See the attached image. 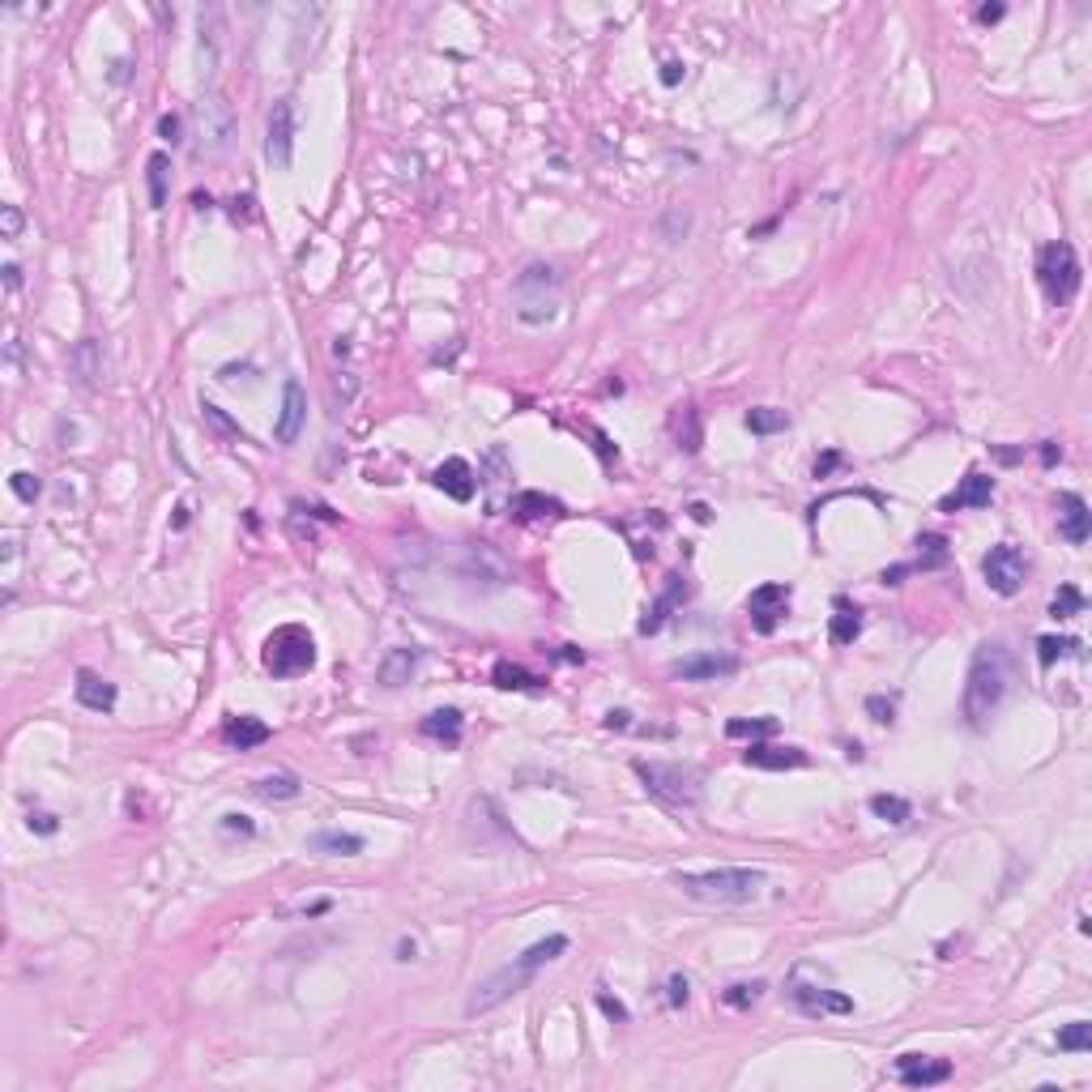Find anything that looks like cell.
<instances>
[{
  "mask_svg": "<svg viewBox=\"0 0 1092 1092\" xmlns=\"http://www.w3.org/2000/svg\"><path fill=\"white\" fill-rule=\"evenodd\" d=\"M564 952H567L564 934H546V939H538L534 948H525L521 956H512L503 969H495L491 977H482L479 986L470 990V998H465V1016H486V1012H495L500 1003H508L512 995H521V990L538 977V969L550 965L555 956H564Z\"/></svg>",
  "mask_w": 1092,
  "mask_h": 1092,
  "instance_id": "1",
  "label": "cell"
},
{
  "mask_svg": "<svg viewBox=\"0 0 1092 1092\" xmlns=\"http://www.w3.org/2000/svg\"><path fill=\"white\" fill-rule=\"evenodd\" d=\"M1007 683H1012V653H1007L998 640H986V645L973 649V662H969V678H965V721L973 730H981L990 721V713L1003 704L1007 696Z\"/></svg>",
  "mask_w": 1092,
  "mask_h": 1092,
  "instance_id": "2",
  "label": "cell"
},
{
  "mask_svg": "<svg viewBox=\"0 0 1092 1092\" xmlns=\"http://www.w3.org/2000/svg\"><path fill=\"white\" fill-rule=\"evenodd\" d=\"M674 888L687 901L700 905H751L764 888V870L756 867H721V870H678Z\"/></svg>",
  "mask_w": 1092,
  "mask_h": 1092,
  "instance_id": "3",
  "label": "cell"
},
{
  "mask_svg": "<svg viewBox=\"0 0 1092 1092\" xmlns=\"http://www.w3.org/2000/svg\"><path fill=\"white\" fill-rule=\"evenodd\" d=\"M632 773L645 782V789L670 811H692L700 803V768L692 764H666V760H636Z\"/></svg>",
  "mask_w": 1092,
  "mask_h": 1092,
  "instance_id": "4",
  "label": "cell"
},
{
  "mask_svg": "<svg viewBox=\"0 0 1092 1092\" xmlns=\"http://www.w3.org/2000/svg\"><path fill=\"white\" fill-rule=\"evenodd\" d=\"M261 662L273 678H299L316 666V640H311L308 628L299 623H282L265 636V649H261Z\"/></svg>",
  "mask_w": 1092,
  "mask_h": 1092,
  "instance_id": "5",
  "label": "cell"
},
{
  "mask_svg": "<svg viewBox=\"0 0 1092 1092\" xmlns=\"http://www.w3.org/2000/svg\"><path fill=\"white\" fill-rule=\"evenodd\" d=\"M1037 287H1041L1045 304L1067 308L1080 290V256L1067 240H1054L1037 252Z\"/></svg>",
  "mask_w": 1092,
  "mask_h": 1092,
  "instance_id": "6",
  "label": "cell"
},
{
  "mask_svg": "<svg viewBox=\"0 0 1092 1092\" xmlns=\"http://www.w3.org/2000/svg\"><path fill=\"white\" fill-rule=\"evenodd\" d=\"M512 299H517L521 325H546L559 311V273L550 265H529L512 287Z\"/></svg>",
  "mask_w": 1092,
  "mask_h": 1092,
  "instance_id": "7",
  "label": "cell"
},
{
  "mask_svg": "<svg viewBox=\"0 0 1092 1092\" xmlns=\"http://www.w3.org/2000/svg\"><path fill=\"white\" fill-rule=\"evenodd\" d=\"M197 133L205 154H226L235 141V107L226 103L223 90H209L197 103Z\"/></svg>",
  "mask_w": 1092,
  "mask_h": 1092,
  "instance_id": "8",
  "label": "cell"
},
{
  "mask_svg": "<svg viewBox=\"0 0 1092 1092\" xmlns=\"http://www.w3.org/2000/svg\"><path fill=\"white\" fill-rule=\"evenodd\" d=\"M1024 572H1029V564H1024L1020 546H1012V543L990 546V550H986V559H981V576H986V585H990L995 593H1003V598L1020 593Z\"/></svg>",
  "mask_w": 1092,
  "mask_h": 1092,
  "instance_id": "9",
  "label": "cell"
},
{
  "mask_svg": "<svg viewBox=\"0 0 1092 1092\" xmlns=\"http://www.w3.org/2000/svg\"><path fill=\"white\" fill-rule=\"evenodd\" d=\"M265 159L273 162L278 171L290 167L295 159V107L287 98H278L269 112V128H265Z\"/></svg>",
  "mask_w": 1092,
  "mask_h": 1092,
  "instance_id": "10",
  "label": "cell"
},
{
  "mask_svg": "<svg viewBox=\"0 0 1092 1092\" xmlns=\"http://www.w3.org/2000/svg\"><path fill=\"white\" fill-rule=\"evenodd\" d=\"M461 576L465 581H474L479 589H503V585L512 581L508 564H503L500 555H495L491 546H465V559H461Z\"/></svg>",
  "mask_w": 1092,
  "mask_h": 1092,
  "instance_id": "11",
  "label": "cell"
},
{
  "mask_svg": "<svg viewBox=\"0 0 1092 1092\" xmlns=\"http://www.w3.org/2000/svg\"><path fill=\"white\" fill-rule=\"evenodd\" d=\"M304 423H308V393L299 380H287V389H282V410H278V418H273V439H278V444H295V439L304 436Z\"/></svg>",
  "mask_w": 1092,
  "mask_h": 1092,
  "instance_id": "12",
  "label": "cell"
},
{
  "mask_svg": "<svg viewBox=\"0 0 1092 1092\" xmlns=\"http://www.w3.org/2000/svg\"><path fill=\"white\" fill-rule=\"evenodd\" d=\"M789 585H760V589H751V598H747V614H751V623H756V632H773L777 623H782V614L789 610Z\"/></svg>",
  "mask_w": 1092,
  "mask_h": 1092,
  "instance_id": "13",
  "label": "cell"
},
{
  "mask_svg": "<svg viewBox=\"0 0 1092 1092\" xmlns=\"http://www.w3.org/2000/svg\"><path fill=\"white\" fill-rule=\"evenodd\" d=\"M734 670H739V657L734 653H696L670 666V674L683 678V683H717V678H730Z\"/></svg>",
  "mask_w": 1092,
  "mask_h": 1092,
  "instance_id": "14",
  "label": "cell"
},
{
  "mask_svg": "<svg viewBox=\"0 0 1092 1092\" xmlns=\"http://www.w3.org/2000/svg\"><path fill=\"white\" fill-rule=\"evenodd\" d=\"M896 1080L905 1088H934L943 1080H952V1062L948 1059H926V1054H901L896 1059Z\"/></svg>",
  "mask_w": 1092,
  "mask_h": 1092,
  "instance_id": "15",
  "label": "cell"
},
{
  "mask_svg": "<svg viewBox=\"0 0 1092 1092\" xmlns=\"http://www.w3.org/2000/svg\"><path fill=\"white\" fill-rule=\"evenodd\" d=\"M789 998H794V1007L803 1016H849L853 1012V998L828 986H794Z\"/></svg>",
  "mask_w": 1092,
  "mask_h": 1092,
  "instance_id": "16",
  "label": "cell"
},
{
  "mask_svg": "<svg viewBox=\"0 0 1092 1092\" xmlns=\"http://www.w3.org/2000/svg\"><path fill=\"white\" fill-rule=\"evenodd\" d=\"M431 482H436L439 491H444L448 500H457V503H470V500H474V491H479V479H474V465L465 461V457H448L444 465H436Z\"/></svg>",
  "mask_w": 1092,
  "mask_h": 1092,
  "instance_id": "17",
  "label": "cell"
},
{
  "mask_svg": "<svg viewBox=\"0 0 1092 1092\" xmlns=\"http://www.w3.org/2000/svg\"><path fill=\"white\" fill-rule=\"evenodd\" d=\"M1059 534L1067 538L1071 546H1084L1088 534H1092V512L1084 503V495L1076 491H1062L1059 495Z\"/></svg>",
  "mask_w": 1092,
  "mask_h": 1092,
  "instance_id": "18",
  "label": "cell"
},
{
  "mask_svg": "<svg viewBox=\"0 0 1092 1092\" xmlns=\"http://www.w3.org/2000/svg\"><path fill=\"white\" fill-rule=\"evenodd\" d=\"M197 26H201V39H197V60H201V73H218V60H223V9H201L197 13Z\"/></svg>",
  "mask_w": 1092,
  "mask_h": 1092,
  "instance_id": "19",
  "label": "cell"
},
{
  "mask_svg": "<svg viewBox=\"0 0 1092 1092\" xmlns=\"http://www.w3.org/2000/svg\"><path fill=\"white\" fill-rule=\"evenodd\" d=\"M482 474L486 479H479L482 486H486V508L491 512H503V491H508V479H512V461H508V453H503L500 444H491L486 448V457H482Z\"/></svg>",
  "mask_w": 1092,
  "mask_h": 1092,
  "instance_id": "20",
  "label": "cell"
},
{
  "mask_svg": "<svg viewBox=\"0 0 1092 1092\" xmlns=\"http://www.w3.org/2000/svg\"><path fill=\"white\" fill-rule=\"evenodd\" d=\"M995 500V479L990 474H965V482L956 486L952 495H943V503L939 508L943 512H965V508H986V503Z\"/></svg>",
  "mask_w": 1092,
  "mask_h": 1092,
  "instance_id": "21",
  "label": "cell"
},
{
  "mask_svg": "<svg viewBox=\"0 0 1092 1092\" xmlns=\"http://www.w3.org/2000/svg\"><path fill=\"white\" fill-rule=\"evenodd\" d=\"M73 696H77V704L90 713H112L116 709V683H107V678L95 674V670H77Z\"/></svg>",
  "mask_w": 1092,
  "mask_h": 1092,
  "instance_id": "22",
  "label": "cell"
},
{
  "mask_svg": "<svg viewBox=\"0 0 1092 1092\" xmlns=\"http://www.w3.org/2000/svg\"><path fill=\"white\" fill-rule=\"evenodd\" d=\"M751 768H768V773H785V768H803L806 764V751L803 747H773V742H751L742 751Z\"/></svg>",
  "mask_w": 1092,
  "mask_h": 1092,
  "instance_id": "23",
  "label": "cell"
},
{
  "mask_svg": "<svg viewBox=\"0 0 1092 1092\" xmlns=\"http://www.w3.org/2000/svg\"><path fill=\"white\" fill-rule=\"evenodd\" d=\"M73 372H77V380L86 384V389H103L107 384V354L95 337L77 342V351H73Z\"/></svg>",
  "mask_w": 1092,
  "mask_h": 1092,
  "instance_id": "24",
  "label": "cell"
},
{
  "mask_svg": "<svg viewBox=\"0 0 1092 1092\" xmlns=\"http://www.w3.org/2000/svg\"><path fill=\"white\" fill-rule=\"evenodd\" d=\"M415 670H418V649L397 645V649H389V653L380 657V666H375V678H380L384 687H406L410 678H415Z\"/></svg>",
  "mask_w": 1092,
  "mask_h": 1092,
  "instance_id": "25",
  "label": "cell"
},
{
  "mask_svg": "<svg viewBox=\"0 0 1092 1092\" xmlns=\"http://www.w3.org/2000/svg\"><path fill=\"white\" fill-rule=\"evenodd\" d=\"M683 598H687V581H683V576H670L666 589H662V598H657L653 607L645 610V619H640L636 632H640V636H653V632H662V623L670 619V610H674Z\"/></svg>",
  "mask_w": 1092,
  "mask_h": 1092,
  "instance_id": "26",
  "label": "cell"
},
{
  "mask_svg": "<svg viewBox=\"0 0 1092 1092\" xmlns=\"http://www.w3.org/2000/svg\"><path fill=\"white\" fill-rule=\"evenodd\" d=\"M223 734H226V742H231V747L252 751V747H261V742L269 739V726H265L261 717H247V713H244V717H231V721H226Z\"/></svg>",
  "mask_w": 1092,
  "mask_h": 1092,
  "instance_id": "27",
  "label": "cell"
},
{
  "mask_svg": "<svg viewBox=\"0 0 1092 1092\" xmlns=\"http://www.w3.org/2000/svg\"><path fill=\"white\" fill-rule=\"evenodd\" d=\"M308 849L329 853V858H354V853H363V837H354V832H316L308 841Z\"/></svg>",
  "mask_w": 1092,
  "mask_h": 1092,
  "instance_id": "28",
  "label": "cell"
},
{
  "mask_svg": "<svg viewBox=\"0 0 1092 1092\" xmlns=\"http://www.w3.org/2000/svg\"><path fill=\"white\" fill-rule=\"evenodd\" d=\"M512 508H517V517H525V521H534V517H550V521H559V517L567 512L564 503L555 500V495H543V491H521Z\"/></svg>",
  "mask_w": 1092,
  "mask_h": 1092,
  "instance_id": "29",
  "label": "cell"
},
{
  "mask_svg": "<svg viewBox=\"0 0 1092 1092\" xmlns=\"http://www.w3.org/2000/svg\"><path fill=\"white\" fill-rule=\"evenodd\" d=\"M491 683H495V687H503V692H538V687H543V678L529 674V670H525V666H517V662H495Z\"/></svg>",
  "mask_w": 1092,
  "mask_h": 1092,
  "instance_id": "30",
  "label": "cell"
},
{
  "mask_svg": "<svg viewBox=\"0 0 1092 1092\" xmlns=\"http://www.w3.org/2000/svg\"><path fill=\"white\" fill-rule=\"evenodd\" d=\"M461 730H465V721H461V713H457V709H436V713H427V717H423V734H427V739L461 742Z\"/></svg>",
  "mask_w": 1092,
  "mask_h": 1092,
  "instance_id": "31",
  "label": "cell"
},
{
  "mask_svg": "<svg viewBox=\"0 0 1092 1092\" xmlns=\"http://www.w3.org/2000/svg\"><path fill=\"white\" fill-rule=\"evenodd\" d=\"M167 171H171L167 154H150V162H145V183H150V205L154 209L167 205Z\"/></svg>",
  "mask_w": 1092,
  "mask_h": 1092,
  "instance_id": "32",
  "label": "cell"
},
{
  "mask_svg": "<svg viewBox=\"0 0 1092 1092\" xmlns=\"http://www.w3.org/2000/svg\"><path fill=\"white\" fill-rule=\"evenodd\" d=\"M674 439H678V448L683 453H700V410L696 406H683L678 410V418H674Z\"/></svg>",
  "mask_w": 1092,
  "mask_h": 1092,
  "instance_id": "33",
  "label": "cell"
},
{
  "mask_svg": "<svg viewBox=\"0 0 1092 1092\" xmlns=\"http://www.w3.org/2000/svg\"><path fill=\"white\" fill-rule=\"evenodd\" d=\"M785 427H789L785 410H777V406L747 410V431H751V436H777V431H785Z\"/></svg>",
  "mask_w": 1092,
  "mask_h": 1092,
  "instance_id": "34",
  "label": "cell"
},
{
  "mask_svg": "<svg viewBox=\"0 0 1092 1092\" xmlns=\"http://www.w3.org/2000/svg\"><path fill=\"white\" fill-rule=\"evenodd\" d=\"M1080 657V640L1076 636H1041L1037 640V662H1041L1045 670H1050L1054 662H1062V657Z\"/></svg>",
  "mask_w": 1092,
  "mask_h": 1092,
  "instance_id": "35",
  "label": "cell"
},
{
  "mask_svg": "<svg viewBox=\"0 0 1092 1092\" xmlns=\"http://www.w3.org/2000/svg\"><path fill=\"white\" fill-rule=\"evenodd\" d=\"M256 798H265V803H287V798H299V777L290 773H278V777H265V782H256Z\"/></svg>",
  "mask_w": 1092,
  "mask_h": 1092,
  "instance_id": "36",
  "label": "cell"
},
{
  "mask_svg": "<svg viewBox=\"0 0 1092 1092\" xmlns=\"http://www.w3.org/2000/svg\"><path fill=\"white\" fill-rule=\"evenodd\" d=\"M870 811H875L879 820H888V824H910L913 820L910 798H896V794H875V798H870Z\"/></svg>",
  "mask_w": 1092,
  "mask_h": 1092,
  "instance_id": "37",
  "label": "cell"
},
{
  "mask_svg": "<svg viewBox=\"0 0 1092 1092\" xmlns=\"http://www.w3.org/2000/svg\"><path fill=\"white\" fill-rule=\"evenodd\" d=\"M858 632H862V614H858V610L841 607L837 614H832V628H828L832 645H853V640H858Z\"/></svg>",
  "mask_w": 1092,
  "mask_h": 1092,
  "instance_id": "38",
  "label": "cell"
},
{
  "mask_svg": "<svg viewBox=\"0 0 1092 1092\" xmlns=\"http://www.w3.org/2000/svg\"><path fill=\"white\" fill-rule=\"evenodd\" d=\"M1076 614H1084V593L1076 585H1059L1050 602V619H1076Z\"/></svg>",
  "mask_w": 1092,
  "mask_h": 1092,
  "instance_id": "39",
  "label": "cell"
},
{
  "mask_svg": "<svg viewBox=\"0 0 1092 1092\" xmlns=\"http://www.w3.org/2000/svg\"><path fill=\"white\" fill-rule=\"evenodd\" d=\"M1059 1050H1067V1054L1092 1050V1024H1088V1020H1076V1024H1067V1029H1059Z\"/></svg>",
  "mask_w": 1092,
  "mask_h": 1092,
  "instance_id": "40",
  "label": "cell"
},
{
  "mask_svg": "<svg viewBox=\"0 0 1092 1092\" xmlns=\"http://www.w3.org/2000/svg\"><path fill=\"white\" fill-rule=\"evenodd\" d=\"M760 995H764V981H739V986L721 990V998H726V1007H739V1012H747V1007L760 1003Z\"/></svg>",
  "mask_w": 1092,
  "mask_h": 1092,
  "instance_id": "41",
  "label": "cell"
},
{
  "mask_svg": "<svg viewBox=\"0 0 1092 1092\" xmlns=\"http://www.w3.org/2000/svg\"><path fill=\"white\" fill-rule=\"evenodd\" d=\"M773 730H777V721H773V717H760V721H742V717H734L730 726H726L730 739H768Z\"/></svg>",
  "mask_w": 1092,
  "mask_h": 1092,
  "instance_id": "42",
  "label": "cell"
},
{
  "mask_svg": "<svg viewBox=\"0 0 1092 1092\" xmlns=\"http://www.w3.org/2000/svg\"><path fill=\"white\" fill-rule=\"evenodd\" d=\"M201 418H205L209 427L214 431H223V436H231V439H244V431H240V423H231V418L223 415L218 406H209V401H201Z\"/></svg>",
  "mask_w": 1092,
  "mask_h": 1092,
  "instance_id": "43",
  "label": "cell"
},
{
  "mask_svg": "<svg viewBox=\"0 0 1092 1092\" xmlns=\"http://www.w3.org/2000/svg\"><path fill=\"white\" fill-rule=\"evenodd\" d=\"M9 486H13V495H17L22 503H34V500H39V491H43V482L34 479L31 470H17L13 479H9Z\"/></svg>",
  "mask_w": 1092,
  "mask_h": 1092,
  "instance_id": "44",
  "label": "cell"
},
{
  "mask_svg": "<svg viewBox=\"0 0 1092 1092\" xmlns=\"http://www.w3.org/2000/svg\"><path fill=\"white\" fill-rule=\"evenodd\" d=\"M867 713H870V721H879V726H892L896 700L892 696H867Z\"/></svg>",
  "mask_w": 1092,
  "mask_h": 1092,
  "instance_id": "45",
  "label": "cell"
},
{
  "mask_svg": "<svg viewBox=\"0 0 1092 1092\" xmlns=\"http://www.w3.org/2000/svg\"><path fill=\"white\" fill-rule=\"evenodd\" d=\"M0 226H5V240H17V235H22V226H26V223H22V209H17V205H5V209H0Z\"/></svg>",
  "mask_w": 1092,
  "mask_h": 1092,
  "instance_id": "46",
  "label": "cell"
},
{
  "mask_svg": "<svg viewBox=\"0 0 1092 1092\" xmlns=\"http://www.w3.org/2000/svg\"><path fill=\"white\" fill-rule=\"evenodd\" d=\"M683 1003H687V977L674 973V977L666 981V1007H683Z\"/></svg>",
  "mask_w": 1092,
  "mask_h": 1092,
  "instance_id": "47",
  "label": "cell"
},
{
  "mask_svg": "<svg viewBox=\"0 0 1092 1092\" xmlns=\"http://www.w3.org/2000/svg\"><path fill=\"white\" fill-rule=\"evenodd\" d=\"M159 137H162V141L176 145V141H180V116H171V112L162 116V120H159Z\"/></svg>",
  "mask_w": 1092,
  "mask_h": 1092,
  "instance_id": "48",
  "label": "cell"
},
{
  "mask_svg": "<svg viewBox=\"0 0 1092 1092\" xmlns=\"http://www.w3.org/2000/svg\"><path fill=\"white\" fill-rule=\"evenodd\" d=\"M31 828H34V832H43V837H52V832L60 828V824H56V815H48V811H39V815L31 811Z\"/></svg>",
  "mask_w": 1092,
  "mask_h": 1092,
  "instance_id": "49",
  "label": "cell"
},
{
  "mask_svg": "<svg viewBox=\"0 0 1092 1092\" xmlns=\"http://www.w3.org/2000/svg\"><path fill=\"white\" fill-rule=\"evenodd\" d=\"M598 1007H602V1012L610 1016V1020H628V1007H623L619 998H610V995H598Z\"/></svg>",
  "mask_w": 1092,
  "mask_h": 1092,
  "instance_id": "50",
  "label": "cell"
},
{
  "mask_svg": "<svg viewBox=\"0 0 1092 1092\" xmlns=\"http://www.w3.org/2000/svg\"><path fill=\"white\" fill-rule=\"evenodd\" d=\"M223 828H226V832H244V837H252V820H247V815H223Z\"/></svg>",
  "mask_w": 1092,
  "mask_h": 1092,
  "instance_id": "51",
  "label": "cell"
},
{
  "mask_svg": "<svg viewBox=\"0 0 1092 1092\" xmlns=\"http://www.w3.org/2000/svg\"><path fill=\"white\" fill-rule=\"evenodd\" d=\"M837 465H841V453H824L820 461H815V479H828Z\"/></svg>",
  "mask_w": 1092,
  "mask_h": 1092,
  "instance_id": "52",
  "label": "cell"
},
{
  "mask_svg": "<svg viewBox=\"0 0 1092 1092\" xmlns=\"http://www.w3.org/2000/svg\"><path fill=\"white\" fill-rule=\"evenodd\" d=\"M354 389H359V384H354V375H351V372L337 375V393H342V401H351V397H354Z\"/></svg>",
  "mask_w": 1092,
  "mask_h": 1092,
  "instance_id": "53",
  "label": "cell"
},
{
  "mask_svg": "<svg viewBox=\"0 0 1092 1092\" xmlns=\"http://www.w3.org/2000/svg\"><path fill=\"white\" fill-rule=\"evenodd\" d=\"M1003 13H1007L1003 5H981V9H977V22H986V26H990V22H998Z\"/></svg>",
  "mask_w": 1092,
  "mask_h": 1092,
  "instance_id": "54",
  "label": "cell"
},
{
  "mask_svg": "<svg viewBox=\"0 0 1092 1092\" xmlns=\"http://www.w3.org/2000/svg\"><path fill=\"white\" fill-rule=\"evenodd\" d=\"M662 81H666V86H678V81H683V64L670 60L666 69H662Z\"/></svg>",
  "mask_w": 1092,
  "mask_h": 1092,
  "instance_id": "55",
  "label": "cell"
},
{
  "mask_svg": "<svg viewBox=\"0 0 1092 1092\" xmlns=\"http://www.w3.org/2000/svg\"><path fill=\"white\" fill-rule=\"evenodd\" d=\"M628 717H632V713L614 709V713H607V726H610V730H628V726H632V721H628Z\"/></svg>",
  "mask_w": 1092,
  "mask_h": 1092,
  "instance_id": "56",
  "label": "cell"
},
{
  "mask_svg": "<svg viewBox=\"0 0 1092 1092\" xmlns=\"http://www.w3.org/2000/svg\"><path fill=\"white\" fill-rule=\"evenodd\" d=\"M5 287H9V290L22 287V269H17V265H5Z\"/></svg>",
  "mask_w": 1092,
  "mask_h": 1092,
  "instance_id": "57",
  "label": "cell"
},
{
  "mask_svg": "<svg viewBox=\"0 0 1092 1092\" xmlns=\"http://www.w3.org/2000/svg\"><path fill=\"white\" fill-rule=\"evenodd\" d=\"M1059 457H1062V448H1059V444H1050V439H1045V444H1041V461H1045V465H1054V461H1059Z\"/></svg>",
  "mask_w": 1092,
  "mask_h": 1092,
  "instance_id": "58",
  "label": "cell"
},
{
  "mask_svg": "<svg viewBox=\"0 0 1092 1092\" xmlns=\"http://www.w3.org/2000/svg\"><path fill=\"white\" fill-rule=\"evenodd\" d=\"M415 952H418L415 939H401V943H397V960H415Z\"/></svg>",
  "mask_w": 1092,
  "mask_h": 1092,
  "instance_id": "59",
  "label": "cell"
}]
</instances>
